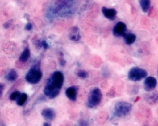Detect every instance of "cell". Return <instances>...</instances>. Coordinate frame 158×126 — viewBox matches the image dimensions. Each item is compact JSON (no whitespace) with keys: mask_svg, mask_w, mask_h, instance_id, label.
<instances>
[{"mask_svg":"<svg viewBox=\"0 0 158 126\" xmlns=\"http://www.w3.org/2000/svg\"><path fill=\"white\" fill-rule=\"evenodd\" d=\"M76 0H56L50 7L47 17L49 20L54 17L66 18L70 17L75 11L74 4Z\"/></svg>","mask_w":158,"mask_h":126,"instance_id":"6da1fadb","label":"cell"},{"mask_svg":"<svg viewBox=\"0 0 158 126\" xmlns=\"http://www.w3.org/2000/svg\"><path fill=\"white\" fill-rule=\"evenodd\" d=\"M64 82V76L61 71L53 73L47 80L43 93L50 99H54L58 96Z\"/></svg>","mask_w":158,"mask_h":126,"instance_id":"7a4b0ae2","label":"cell"},{"mask_svg":"<svg viewBox=\"0 0 158 126\" xmlns=\"http://www.w3.org/2000/svg\"><path fill=\"white\" fill-rule=\"evenodd\" d=\"M42 77V73L40 70V64L38 62L33 66L26 75L27 81L32 84L38 83Z\"/></svg>","mask_w":158,"mask_h":126,"instance_id":"3957f363","label":"cell"},{"mask_svg":"<svg viewBox=\"0 0 158 126\" xmlns=\"http://www.w3.org/2000/svg\"><path fill=\"white\" fill-rule=\"evenodd\" d=\"M133 105L128 102L120 101L115 104L114 109V117L122 118L127 116L132 109Z\"/></svg>","mask_w":158,"mask_h":126,"instance_id":"277c9868","label":"cell"},{"mask_svg":"<svg viewBox=\"0 0 158 126\" xmlns=\"http://www.w3.org/2000/svg\"><path fill=\"white\" fill-rule=\"evenodd\" d=\"M102 93L99 88L95 87L90 91L87 102V106L90 108L97 107L102 100Z\"/></svg>","mask_w":158,"mask_h":126,"instance_id":"5b68a950","label":"cell"},{"mask_svg":"<svg viewBox=\"0 0 158 126\" xmlns=\"http://www.w3.org/2000/svg\"><path fill=\"white\" fill-rule=\"evenodd\" d=\"M148 72L146 70L140 67H135L129 70L127 77L130 81L137 82L146 78Z\"/></svg>","mask_w":158,"mask_h":126,"instance_id":"8992f818","label":"cell"},{"mask_svg":"<svg viewBox=\"0 0 158 126\" xmlns=\"http://www.w3.org/2000/svg\"><path fill=\"white\" fill-rule=\"evenodd\" d=\"M126 33H127L126 24L122 22H117L113 28V35L115 37H123Z\"/></svg>","mask_w":158,"mask_h":126,"instance_id":"52a82bcc","label":"cell"},{"mask_svg":"<svg viewBox=\"0 0 158 126\" xmlns=\"http://www.w3.org/2000/svg\"><path fill=\"white\" fill-rule=\"evenodd\" d=\"M157 85V80L155 77L148 76L144 81V88L147 92H151L156 88Z\"/></svg>","mask_w":158,"mask_h":126,"instance_id":"ba28073f","label":"cell"},{"mask_svg":"<svg viewBox=\"0 0 158 126\" xmlns=\"http://www.w3.org/2000/svg\"><path fill=\"white\" fill-rule=\"evenodd\" d=\"M101 10L103 16L106 19L111 21H114L116 19L117 11L115 9L102 7Z\"/></svg>","mask_w":158,"mask_h":126,"instance_id":"9c48e42d","label":"cell"},{"mask_svg":"<svg viewBox=\"0 0 158 126\" xmlns=\"http://www.w3.org/2000/svg\"><path fill=\"white\" fill-rule=\"evenodd\" d=\"M78 88L79 87L77 85H73L68 87L65 91L66 96L73 102L76 101Z\"/></svg>","mask_w":158,"mask_h":126,"instance_id":"30bf717a","label":"cell"},{"mask_svg":"<svg viewBox=\"0 0 158 126\" xmlns=\"http://www.w3.org/2000/svg\"><path fill=\"white\" fill-rule=\"evenodd\" d=\"M69 39L71 41L77 42L81 39L80 30L77 26H73L70 30L69 35Z\"/></svg>","mask_w":158,"mask_h":126,"instance_id":"8fae6325","label":"cell"},{"mask_svg":"<svg viewBox=\"0 0 158 126\" xmlns=\"http://www.w3.org/2000/svg\"><path fill=\"white\" fill-rule=\"evenodd\" d=\"M41 115L46 120H52L55 118L56 114L51 108H45L41 112Z\"/></svg>","mask_w":158,"mask_h":126,"instance_id":"7c38bea8","label":"cell"},{"mask_svg":"<svg viewBox=\"0 0 158 126\" xmlns=\"http://www.w3.org/2000/svg\"><path fill=\"white\" fill-rule=\"evenodd\" d=\"M125 43L127 45H131L135 42L136 36L135 34L131 33H126L123 37Z\"/></svg>","mask_w":158,"mask_h":126,"instance_id":"4fadbf2b","label":"cell"},{"mask_svg":"<svg viewBox=\"0 0 158 126\" xmlns=\"http://www.w3.org/2000/svg\"><path fill=\"white\" fill-rule=\"evenodd\" d=\"M146 101L150 105L157 104L158 100V95L157 91L153 92L151 94H148L145 96Z\"/></svg>","mask_w":158,"mask_h":126,"instance_id":"5bb4252c","label":"cell"},{"mask_svg":"<svg viewBox=\"0 0 158 126\" xmlns=\"http://www.w3.org/2000/svg\"><path fill=\"white\" fill-rule=\"evenodd\" d=\"M30 57V49L28 47H26L19 57V61L20 62H23V63H25L28 60Z\"/></svg>","mask_w":158,"mask_h":126,"instance_id":"9a60e30c","label":"cell"},{"mask_svg":"<svg viewBox=\"0 0 158 126\" xmlns=\"http://www.w3.org/2000/svg\"><path fill=\"white\" fill-rule=\"evenodd\" d=\"M139 2L142 11L145 13H148L150 8V0H139Z\"/></svg>","mask_w":158,"mask_h":126,"instance_id":"2e32d148","label":"cell"},{"mask_svg":"<svg viewBox=\"0 0 158 126\" xmlns=\"http://www.w3.org/2000/svg\"><path fill=\"white\" fill-rule=\"evenodd\" d=\"M17 78H18V74L14 69H11L5 76V78L9 81L11 82L16 81Z\"/></svg>","mask_w":158,"mask_h":126,"instance_id":"e0dca14e","label":"cell"},{"mask_svg":"<svg viewBox=\"0 0 158 126\" xmlns=\"http://www.w3.org/2000/svg\"><path fill=\"white\" fill-rule=\"evenodd\" d=\"M27 99V95L26 93L21 94L19 98L16 100V104L18 106H22L24 104Z\"/></svg>","mask_w":158,"mask_h":126,"instance_id":"ac0fdd59","label":"cell"},{"mask_svg":"<svg viewBox=\"0 0 158 126\" xmlns=\"http://www.w3.org/2000/svg\"><path fill=\"white\" fill-rule=\"evenodd\" d=\"M77 75L80 79H85L88 77L89 74L85 70L80 69L77 71Z\"/></svg>","mask_w":158,"mask_h":126,"instance_id":"d6986e66","label":"cell"},{"mask_svg":"<svg viewBox=\"0 0 158 126\" xmlns=\"http://www.w3.org/2000/svg\"><path fill=\"white\" fill-rule=\"evenodd\" d=\"M107 96L109 98H114L116 96V90L114 86H112L110 89L107 93Z\"/></svg>","mask_w":158,"mask_h":126,"instance_id":"ffe728a7","label":"cell"},{"mask_svg":"<svg viewBox=\"0 0 158 126\" xmlns=\"http://www.w3.org/2000/svg\"><path fill=\"white\" fill-rule=\"evenodd\" d=\"M21 92L19 91H15V92H14L12 93L10 95V99L11 101H16L19 98V96L21 95Z\"/></svg>","mask_w":158,"mask_h":126,"instance_id":"44dd1931","label":"cell"},{"mask_svg":"<svg viewBox=\"0 0 158 126\" xmlns=\"http://www.w3.org/2000/svg\"><path fill=\"white\" fill-rule=\"evenodd\" d=\"M63 54L62 52H60V60H59V61H60V65L62 67H64L65 66V64H66V61L64 59V58H63Z\"/></svg>","mask_w":158,"mask_h":126,"instance_id":"7402d4cb","label":"cell"},{"mask_svg":"<svg viewBox=\"0 0 158 126\" xmlns=\"http://www.w3.org/2000/svg\"><path fill=\"white\" fill-rule=\"evenodd\" d=\"M79 124L81 126H89V122L85 119L80 120Z\"/></svg>","mask_w":158,"mask_h":126,"instance_id":"603a6c76","label":"cell"},{"mask_svg":"<svg viewBox=\"0 0 158 126\" xmlns=\"http://www.w3.org/2000/svg\"><path fill=\"white\" fill-rule=\"evenodd\" d=\"M133 89L131 90V93L133 94H136L138 93L139 90V86L138 85H135V86H133Z\"/></svg>","mask_w":158,"mask_h":126,"instance_id":"cb8c5ba5","label":"cell"},{"mask_svg":"<svg viewBox=\"0 0 158 126\" xmlns=\"http://www.w3.org/2000/svg\"><path fill=\"white\" fill-rule=\"evenodd\" d=\"M4 85L3 84L0 83V99H1L3 96V91H4Z\"/></svg>","mask_w":158,"mask_h":126,"instance_id":"d4e9b609","label":"cell"},{"mask_svg":"<svg viewBox=\"0 0 158 126\" xmlns=\"http://www.w3.org/2000/svg\"><path fill=\"white\" fill-rule=\"evenodd\" d=\"M33 25L31 23H28L25 26V29L27 31H31L33 29Z\"/></svg>","mask_w":158,"mask_h":126,"instance_id":"484cf974","label":"cell"},{"mask_svg":"<svg viewBox=\"0 0 158 126\" xmlns=\"http://www.w3.org/2000/svg\"><path fill=\"white\" fill-rule=\"evenodd\" d=\"M42 47H43L45 49H47L48 48V43H47L46 40H43V41H42Z\"/></svg>","mask_w":158,"mask_h":126,"instance_id":"4316f807","label":"cell"},{"mask_svg":"<svg viewBox=\"0 0 158 126\" xmlns=\"http://www.w3.org/2000/svg\"><path fill=\"white\" fill-rule=\"evenodd\" d=\"M10 23L9 22H6L3 24V27L5 29H8V28H10Z\"/></svg>","mask_w":158,"mask_h":126,"instance_id":"83f0119b","label":"cell"},{"mask_svg":"<svg viewBox=\"0 0 158 126\" xmlns=\"http://www.w3.org/2000/svg\"><path fill=\"white\" fill-rule=\"evenodd\" d=\"M152 126H158V123L157 121H154Z\"/></svg>","mask_w":158,"mask_h":126,"instance_id":"f1b7e54d","label":"cell"},{"mask_svg":"<svg viewBox=\"0 0 158 126\" xmlns=\"http://www.w3.org/2000/svg\"><path fill=\"white\" fill-rule=\"evenodd\" d=\"M43 126H51V125L48 122H45L43 124Z\"/></svg>","mask_w":158,"mask_h":126,"instance_id":"f546056e","label":"cell"},{"mask_svg":"<svg viewBox=\"0 0 158 126\" xmlns=\"http://www.w3.org/2000/svg\"><path fill=\"white\" fill-rule=\"evenodd\" d=\"M140 97H139V96H138V97H137L136 98L135 100V103L137 102L139 100H140Z\"/></svg>","mask_w":158,"mask_h":126,"instance_id":"4dcf8cb0","label":"cell"},{"mask_svg":"<svg viewBox=\"0 0 158 126\" xmlns=\"http://www.w3.org/2000/svg\"><path fill=\"white\" fill-rule=\"evenodd\" d=\"M142 126H149V125L148 123L145 122V123H144V124H143Z\"/></svg>","mask_w":158,"mask_h":126,"instance_id":"1f68e13d","label":"cell"}]
</instances>
